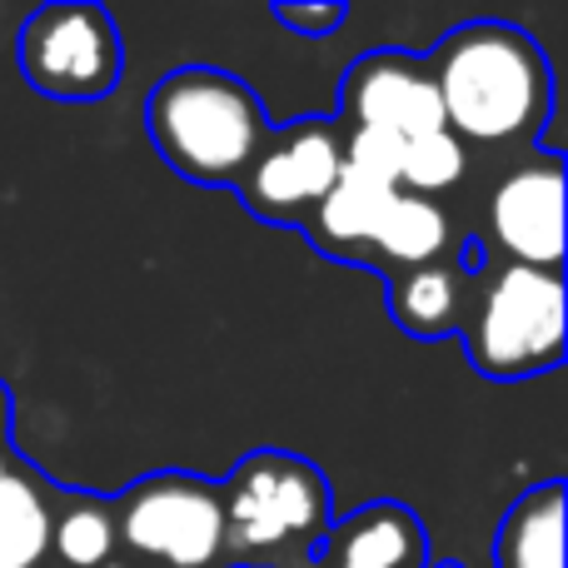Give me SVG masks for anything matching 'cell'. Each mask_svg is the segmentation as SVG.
<instances>
[{"label":"cell","instance_id":"1","mask_svg":"<svg viewBox=\"0 0 568 568\" xmlns=\"http://www.w3.org/2000/svg\"><path fill=\"white\" fill-rule=\"evenodd\" d=\"M439 115L454 140L519 145L544 130L554 110V75L539 40L504 20H469L429 55Z\"/></svg>","mask_w":568,"mask_h":568},{"label":"cell","instance_id":"2","mask_svg":"<svg viewBox=\"0 0 568 568\" xmlns=\"http://www.w3.org/2000/svg\"><path fill=\"white\" fill-rule=\"evenodd\" d=\"M145 130L175 175L195 185H240L275 125L245 80L215 65H185L150 90Z\"/></svg>","mask_w":568,"mask_h":568},{"label":"cell","instance_id":"3","mask_svg":"<svg viewBox=\"0 0 568 568\" xmlns=\"http://www.w3.org/2000/svg\"><path fill=\"white\" fill-rule=\"evenodd\" d=\"M220 564L235 568H310L314 544L334 519V494L310 459L255 449L220 484Z\"/></svg>","mask_w":568,"mask_h":568},{"label":"cell","instance_id":"4","mask_svg":"<svg viewBox=\"0 0 568 568\" xmlns=\"http://www.w3.org/2000/svg\"><path fill=\"white\" fill-rule=\"evenodd\" d=\"M568 300L564 275L549 270L499 265L479 270L464 314V344L479 374L489 379H534L564 364Z\"/></svg>","mask_w":568,"mask_h":568},{"label":"cell","instance_id":"5","mask_svg":"<svg viewBox=\"0 0 568 568\" xmlns=\"http://www.w3.org/2000/svg\"><path fill=\"white\" fill-rule=\"evenodd\" d=\"M16 55L30 90L50 100H75V105L80 100H105L120 85V65H125L115 20L105 6H90V0L40 6L20 26Z\"/></svg>","mask_w":568,"mask_h":568},{"label":"cell","instance_id":"6","mask_svg":"<svg viewBox=\"0 0 568 568\" xmlns=\"http://www.w3.org/2000/svg\"><path fill=\"white\" fill-rule=\"evenodd\" d=\"M220 534V489L185 469L140 479L115 514V539L165 568H215Z\"/></svg>","mask_w":568,"mask_h":568},{"label":"cell","instance_id":"7","mask_svg":"<svg viewBox=\"0 0 568 568\" xmlns=\"http://www.w3.org/2000/svg\"><path fill=\"white\" fill-rule=\"evenodd\" d=\"M344 150H339V125L334 120H294L284 130H270L265 150L240 180V205L250 215L270 220V225H304L310 210L329 195L339 180Z\"/></svg>","mask_w":568,"mask_h":568},{"label":"cell","instance_id":"8","mask_svg":"<svg viewBox=\"0 0 568 568\" xmlns=\"http://www.w3.org/2000/svg\"><path fill=\"white\" fill-rule=\"evenodd\" d=\"M489 235L509 265L564 270V160L559 150H534L489 195Z\"/></svg>","mask_w":568,"mask_h":568},{"label":"cell","instance_id":"9","mask_svg":"<svg viewBox=\"0 0 568 568\" xmlns=\"http://www.w3.org/2000/svg\"><path fill=\"white\" fill-rule=\"evenodd\" d=\"M339 130H389L399 140H419L444 130L439 90H434L429 60L409 50H369L344 70L339 90Z\"/></svg>","mask_w":568,"mask_h":568},{"label":"cell","instance_id":"10","mask_svg":"<svg viewBox=\"0 0 568 568\" xmlns=\"http://www.w3.org/2000/svg\"><path fill=\"white\" fill-rule=\"evenodd\" d=\"M310 568H429V534L409 504H364L349 519L324 529Z\"/></svg>","mask_w":568,"mask_h":568},{"label":"cell","instance_id":"11","mask_svg":"<svg viewBox=\"0 0 568 568\" xmlns=\"http://www.w3.org/2000/svg\"><path fill=\"white\" fill-rule=\"evenodd\" d=\"M394 195L399 190L384 185V180L339 165V180L329 185V195L304 220V235L320 250H329V255H369V240L379 230L384 210L394 205Z\"/></svg>","mask_w":568,"mask_h":568},{"label":"cell","instance_id":"12","mask_svg":"<svg viewBox=\"0 0 568 568\" xmlns=\"http://www.w3.org/2000/svg\"><path fill=\"white\" fill-rule=\"evenodd\" d=\"M469 270L464 265H424V270H399L389 280V314L404 334L414 339H444V334L464 329V314H469Z\"/></svg>","mask_w":568,"mask_h":568},{"label":"cell","instance_id":"13","mask_svg":"<svg viewBox=\"0 0 568 568\" xmlns=\"http://www.w3.org/2000/svg\"><path fill=\"white\" fill-rule=\"evenodd\" d=\"M499 568H564V484L544 479L499 524Z\"/></svg>","mask_w":568,"mask_h":568},{"label":"cell","instance_id":"14","mask_svg":"<svg viewBox=\"0 0 568 568\" xmlns=\"http://www.w3.org/2000/svg\"><path fill=\"white\" fill-rule=\"evenodd\" d=\"M449 250H454V225L444 215V205H434L424 195H404V190L384 210L379 230L369 240V255H379L384 265H399V270L439 265Z\"/></svg>","mask_w":568,"mask_h":568},{"label":"cell","instance_id":"15","mask_svg":"<svg viewBox=\"0 0 568 568\" xmlns=\"http://www.w3.org/2000/svg\"><path fill=\"white\" fill-rule=\"evenodd\" d=\"M45 489L16 459L0 464V568H36L50 549Z\"/></svg>","mask_w":568,"mask_h":568},{"label":"cell","instance_id":"16","mask_svg":"<svg viewBox=\"0 0 568 568\" xmlns=\"http://www.w3.org/2000/svg\"><path fill=\"white\" fill-rule=\"evenodd\" d=\"M50 544H55L65 568H105L115 564V514L105 504H70L65 514L50 519Z\"/></svg>","mask_w":568,"mask_h":568},{"label":"cell","instance_id":"17","mask_svg":"<svg viewBox=\"0 0 568 568\" xmlns=\"http://www.w3.org/2000/svg\"><path fill=\"white\" fill-rule=\"evenodd\" d=\"M469 170V155L464 145L449 135V130H429L419 140H404V160H399V190L404 195H439V190H454Z\"/></svg>","mask_w":568,"mask_h":568},{"label":"cell","instance_id":"18","mask_svg":"<svg viewBox=\"0 0 568 568\" xmlns=\"http://www.w3.org/2000/svg\"><path fill=\"white\" fill-rule=\"evenodd\" d=\"M339 150H344V165L349 170L374 175L399 190V160H404L399 135H389V130H339Z\"/></svg>","mask_w":568,"mask_h":568},{"label":"cell","instance_id":"19","mask_svg":"<svg viewBox=\"0 0 568 568\" xmlns=\"http://www.w3.org/2000/svg\"><path fill=\"white\" fill-rule=\"evenodd\" d=\"M275 20L290 30H300V36L320 40V36H329V30L344 26V6L339 0H324V6H275Z\"/></svg>","mask_w":568,"mask_h":568},{"label":"cell","instance_id":"20","mask_svg":"<svg viewBox=\"0 0 568 568\" xmlns=\"http://www.w3.org/2000/svg\"><path fill=\"white\" fill-rule=\"evenodd\" d=\"M6 439H10V389L0 384V464L10 459V454H6Z\"/></svg>","mask_w":568,"mask_h":568},{"label":"cell","instance_id":"21","mask_svg":"<svg viewBox=\"0 0 568 568\" xmlns=\"http://www.w3.org/2000/svg\"><path fill=\"white\" fill-rule=\"evenodd\" d=\"M105 568H125V564H105Z\"/></svg>","mask_w":568,"mask_h":568}]
</instances>
